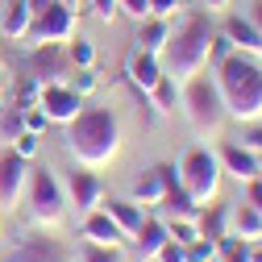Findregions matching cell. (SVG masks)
Segmentation results:
<instances>
[{"instance_id":"obj_1","label":"cell","mask_w":262,"mask_h":262,"mask_svg":"<svg viewBox=\"0 0 262 262\" xmlns=\"http://www.w3.org/2000/svg\"><path fill=\"white\" fill-rule=\"evenodd\" d=\"M67 150L79 158V167L104 171L121 154V121L113 108H79V117L67 125Z\"/></svg>"},{"instance_id":"obj_2","label":"cell","mask_w":262,"mask_h":262,"mask_svg":"<svg viewBox=\"0 0 262 262\" xmlns=\"http://www.w3.org/2000/svg\"><path fill=\"white\" fill-rule=\"evenodd\" d=\"M216 88L225 96V113L233 121H246V125H258L262 121V67L250 58V54H229L216 62Z\"/></svg>"},{"instance_id":"obj_3","label":"cell","mask_w":262,"mask_h":262,"mask_svg":"<svg viewBox=\"0 0 262 262\" xmlns=\"http://www.w3.org/2000/svg\"><path fill=\"white\" fill-rule=\"evenodd\" d=\"M208 46H212V21L208 13H191L171 29V42L162 50V75L187 83L191 75H200L208 67Z\"/></svg>"},{"instance_id":"obj_4","label":"cell","mask_w":262,"mask_h":262,"mask_svg":"<svg viewBox=\"0 0 262 262\" xmlns=\"http://www.w3.org/2000/svg\"><path fill=\"white\" fill-rule=\"evenodd\" d=\"M179 104H183V117L187 125L195 129V134H216V129L229 121L225 113V96L216 88V75L200 71V75H191L187 83H179Z\"/></svg>"},{"instance_id":"obj_5","label":"cell","mask_w":262,"mask_h":262,"mask_svg":"<svg viewBox=\"0 0 262 262\" xmlns=\"http://www.w3.org/2000/svg\"><path fill=\"white\" fill-rule=\"evenodd\" d=\"M25 212H29V221L34 225H58L62 216H67V191H62V183H58V175L50 171V167H29V183H25Z\"/></svg>"},{"instance_id":"obj_6","label":"cell","mask_w":262,"mask_h":262,"mask_svg":"<svg viewBox=\"0 0 262 262\" xmlns=\"http://www.w3.org/2000/svg\"><path fill=\"white\" fill-rule=\"evenodd\" d=\"M179 187L191 195L195 204H212L216 191H221V162L212 150L195 146L179 158Z\"/></svg>"},{"instance_id":"obj_7","label":"cell","mask_w":262,"mask_h":262,"mask_svg":"<svg viewBox=\"0 0 262 262\" xmlns=\"http://www.w3.org/2000/svg\"><path fill=\"white\" fill-rule=\"evenodd\" d=\"M71 38H75V9H67L62 0L46 5L34 21H29V34H25L29 46H62Z\"/></svg>"},{"instance_id":"obj_8","label":"cell","mask_w":262,"mask_h":262,"mask_svg":"<svg viewBox=\"0 0 262 262\" xmlns=\"http://www.w3.org/2000/svg\"><path fill=\"white\" fill-rule=\"evenodd\" d=\"M67 75H71V58L62 46H34V54L25 58V79H34L38 88L67 83Z\"/></svg>"},{"instance_id":"obj_9","label":"cell","mask_w":262,"mask_h":262,"mask_svg":"<svg viewBox=\"0 0 262 262\" xmlns=\"http://www.w3.org/2000/svg\"><path fill=\"white\" fill-rule=\"evenodd\" d=\"M171 187H179V167H167V162H154L150 171H142V179L129 187V200L142 204V208H158L162 195Z\"/></svg>"},{"instance_id":"obj_10","label":"cell","mask_w":262,"mask_h":262,"mask_svg":"<svg viewBox=\"0 0 262 262\" xmlns=\"http://www.w3.org/2000/svg\"><path fill=\"white\" fill-rule=\"evenodd\" d=\"M25 183H29V162L13 146L0 150V208H17L25 200Z\"/></svg>"},{"instance_id":"obj_11","label":"cell","mask_w":262,"mask_h":262,"mask_svg":"<svg viewBox=\"0 0 262 262\" xmlns=\"http://www.w3.org/2000/svg\"><path fill=\"white\" fill-rule=\"evenodd\" d=\"M38 108L50 117V125H71L83 108V96L71 83H46L42 96H38Z\"/></svg>"},{"instance_id":"obj_12","label":"cell","mask_w":262,"mask_h":262,"mask_svg":"<svg viewBox=\"0 0 262 262\" xmlns=\"http://www.w3.org/2000/svg\"><path fill=\"white\" fill-rule=\"evenodd\" d=\"M67 200H71V208H75L79 216H88L92 208H100V204H104V183H100V175L88 171V167H75V171L67 175Z\"/></svg>"},{"instance_id":"obj_13","label":"cell","mask_w":262,"mask_h":262,"mask_svg":"<svg viewBox=\"0 0 262 262\" xmlns=\"http://www.w3.org/2000/svg\"><path fill=\"white\" fill-rule=\"evenodd\" d=\"M5 262H71V254H67L62 242H54V237H46V233H29V237H21V242L9 250Z\"/></svg>"},{"instance_id":"obj_14","label":"cell","mask_w":262,"mask_h":262,"mask_svg":"<svg viewBox=\"0 0 262 262\" xmlns=\"http://www.w3.org/2000/svg\"><path fill=\"white\" fill-rule=\"evenodd\" d=\"M216 162H221V171H225V175H233L237 183H250V179L262 175L258 154H254L250 146H242V142H225V146L216 150Z\"/></svg>"},{"instance_id":"obj_15","label":"cell","mask_w":262,"mask_h":262,"mask_svg":"<svg viewBox=\"0 0 262 262\" xmlns=\"http://www.w3.org/2000/svg\"><path fill=\"white\" fill-rule=\"evenodd\" d=\"M125 79L134 83L142 96H150V92L158 88V79H162V58H158V54H146V50L134 46V54L125 58Z\"/></svg>"},{"instance_id":"obj_16","label":"cell","mask_w":262,"mask_h":262,"mask_svg":"<svg viewBox=\"0 0 262 262\" xmlns=\"http://www.w3.org/2000/svg\"><path fill=\"white\" fill-rule=\"evenodd\" d=\"M83 242H96V246H125L129 237L121 233V225L104 212V208H92L83 216Z\"/></svg>"},{"instance_id":"obj_17","label":"cell","mask_w":262,"mask_h":262,"mask_svg":"<svg viewBox=\"0 0 262 262\" xmlns=\"http://www.w3.org/2000/svg\"><path fill=\"white\" fill-rule=\"evenodd\" d=\"M221 34L233 42L237 54H258V58H262V34L250 25V17H237V13L225 17V29H221Z\"/></svg>"},{"instance_id":"obj_18","label":"cell","mask_w":262,"mask_h":262,"mask_svg":"<svg viewBox=\"0 0 262 262\" xmlns=\"http://www.w3.org/2000/svg\"><path fill=\"white\" fill-rule=\"evenodd\" d=\"M134 42H138V50L162 58V50H167V42H171V17H146V21H138V38Z\"/></svg>"},{"instance_id":"obj_19","label":"cell","mask_w":262,"mask_h":262,"mask_svg":"<svg viewBox=\"0 0 262 262\" xmlns=\"http://www.w3.org/2000/svg\"><path fill=\"white\" fill-rule=\"evenodd\" d=\"M134 242H138V262H150V258H154L162 246L171 242V229H167V221H158V216H146Z\"/></svg>"},{"instance_id":"obj_20","label":"cell","mask_w":262,"mask_h":262,"mask_svg":"<svg viewBox=\"0 0 262 262\" xmlns=\"http://www.w3.org/2000/svg\"><path fill=\"white\" fill-rule=\"evenodd\" d=\"M229 233H237L246 246H254V242H262V212L254 208V204H237L233 212H229Z\"/></svg>"},{"instance_id":"obj_21","label":"cell","mask_w":262,"mask_h":262,"mask_svg":"<svg viewBox=\"0 0 262 262\" xmlns=\"http://www.w3.org/2000/svg\"><path fill=\"white\" fill-rule=\"evenodd\" d=\"M117 225H121V233L134 242L138 237V229H142V221H146V208L142 204H134V200H108V204H100Z\"/></svg>"},{"instance_id":"obj_22","label":"cell","mask_w":262,"mask_h":262,"mask_svg":"<svg viewBox=\"0 0 262 262\" xmlns=\"http://www.w3.org/2000/svg\"><path fill=\"white\" fill-rule=\"evenodd\" d=\"M29 21H34V13H29L25 0H9V13H5V21H0V29H5L9 42H25Z\"/></svg>"},{"instance_id":"obj_23","label":"cell","mask_w":262,"mask_h":262,"mask_svg":"<svg viewBox=\"0 0 262 262\" xmlns=\"http://www.w3.org/2000/svg\"><path fill=\"white\" fill-rule=\"evenodd\" d=\"M229 212L233 208H225V204H208V208H200V216H195V225H200V233L204 237H225L229 233Z\"/></svg>"},{"instance_id":"obj_24","label":"cell","mask_w":262,"mask_h":262,"mask_svg":"<svg viewBox=\"0 0 262 262\" xmlns=\"http://www.w3.org/2000/svg\"><path fill=\"white\" fill-rule=\"evenodd\" d=\"M158 208L167 212V221H171V216H187V221H195V216H200V204H195L183 187H171L167 195H162V204H158Z\"/></svg>"},{"instance_id":"obj_25","label":"cell","mask_w":262,"mask_h":262,"mask_svg":"<svg viewBox=\"0 0 262 262\" xmlns=\"http://www.w3.org/2000/svg\"><path fill=\"white\" fill-rule=\"evenodd\" d=\"M150 100H154V113H158V117H171V113H175V104H179V83L162 75V79H158V88L150 92Z\"/></svg>"},{"instance_id":"obj_26","label":"cell","mask_w":262,"mask_h":262,"mask_svg":"<svg viewBox=\"0 0 262 262\" xmlns=\"http://www.w3.org/2000/svg\"><path fill=\"white\" fill-rule=\"evenodd\" d=\"M62 50H67L71 67H92V62H96V42L92 38H75V42H67Z\"/></svg>"},{"instance_id":"obj_27","label":"cell","mask_w":262,"mask_h":262,"mask_svg":"<svg viewBox=\"0 0 262 262\" xmlns=\"http://www.w3.org/2000/svg\"><path fill=\"white\" fill-rule=\"evenodd\" d=\"M183 258H187V262H212V258H216V242L200 233L195 242H187V246H183Z\"/></svg>"},{"instance_id":"obj_28","label":"cell","mask_w":262,"mask_h":262,"mask_svg":"<svg viewBox=\"0 0 262 262\" xmlns=\"http://www.w3.org/2000/svg\"><path fill=\"white\" fill-rule=\"evenodd\" d=\"M79 258L83 262H125L121 258V246H96V242H83Z\"/></svg>"},{"instance_id":"obj_29","label":"cell","mask_w":262,"mask_h":262,"mask_svg":"<svg viewBox=\"0 0 262 262\" xmlns=\"http://www.w3.org/2000/svg\"><path fill=\"white\" fill-rule=\"evenodd\" d=\"M167 229H171V242H179V246H187V242L200 237V225L187 221V216H171V221H167Z\"/></svg>"},{"instance_id":"obj_30","label":"cell","mask_w":262,"mask_h":262,"mask_svg":"<svg viewBox=\"0 0 262 262\" xmlns=\"http://www.w3.org/2000/svg\"><path fill=\"white\" fill-rule=\"evenodd\" d=\"M9 146H13L25 162H34V158H38V150H42V138H38V134H29V129H21V134H17Z\"/></svg>"},{"instance_id":"obj_31","label":"cell","mask_w":262,"mask_h":262,"mask_svg":"<svg viewBox=\"0 0 262 262\" xmlns=\"http://www.w3.org/2000/svg\"><path fill=\"white\" fill-rule=\"evenodd\" d=\"M21 125L29 129V134H38V138H42L46 129H50V117H46L38 104H29V108H21Z\"/></svg>"},{"instance_id":"obj_32","label":"cell","mask_w":262,"mask_h":262,"mask_svg":"<svg viewBox=\"0 0 262 262\" xmlns=\"http://www.w3.org/2000/svg\"><path fill=\"white\" fill-rule=\"evenodd\" d=\"M79 96H88V92H96V75H92V67H71V79H67Z\"/></svg>"},{"instance_id":"obj_33","label":"cell","mask_w":262,"mask_h":262,"mask_svg":"<svg viewBox=\"0 0 262 262\" xmlns=\"http://www.w3.org/2000/svg\"><path fill=\"white\" fill-rule=\"evenodd\" d=\"M117 13L134 17V21H146L150 17V0H117Z\"/></svg>"},{"instance_id":"obj_34","label":"cell","mask_w":262,"mask_h":262,"mask_svg":"<svg viewBox=\"0 0 262 262\" xmlns=\"http://www.w3.org/2000/svg\"><path fill=\"white\" fill-rule=\"evenodd\" d=\"M229 54H233V42H229L225 34H212V46H208V62L216 67V62H221V58H229Z\"/></svg>"},{"instance_id":"obj_35","label":"cell","mask_w":262,"mask_h":262,"mask_svg":"<svg viewBox=\"0 0 262 262\" xmlns=\"http://www.w3.org/2000/svg\"><path fill=\"white\" fill-rule=\"evenodd\" d=\"M21 129H25V125H21V108H13V113H5V117H0V134H5L9 142L21 134Z\"/></svg>"},{"instance_id":"obj_36","label":"cell","mask_w":262,"mask_h":262,"mask_svg":"<svg viewBox=\"0 0 262 262\" xmlns=\"http://www.w3.org/2000/svg\"><path fill=\"white\" fill-rule=\"evenodd\" d=\"M154 258H158V262H187V258H183V246H179V242H167V246H162V250H158Z\"/></svg>"},{"instance_id":"obj_37","label":"cell","mask_w":262,"mask_h":262,"mask_svg":"<svg viewBox=\"0 0 262 262\" xmlns=\"http://www.w3.org/2000/svg\"><path fill=\"white\" fill-rule=\"evenodd\" d=\"M92 13H96V17H100L104 25H108V21L117 17V0H92Z\"/></svg>"},{"instance_id":"obj_38","label":"cell","mask_w":262,"mask_h":262,"mask_svg":"<svg viewBox=\"0 0 262 262\" xmlns=\"http://www.w3.org/2000/svg\"><path fill=\"white\" fill-rule=\"evenodd\" d=\"M242 146H250L254 154H262V125H250L246 134H242Z\"/></svg>"},{"instance_id":"obj_39","label":"cell","mask_w":262,"mask_h":262,"mask_svg":"<svg viewBox=\"0 0 262 262\" xmlns=\"http://www.w3.org/2000/svg\"><path fill=\"white\" fill-rule=\"evenodd\" d=\"M179 9V0H150V17H171Z\"/></svg>"},{"instance_id":"obj_40","label":"cell","mask_w":262,"mask_h":262,"mask_svg":"<svg viewBox=\"0 0 262 262\" xmlns=\"http://www.w3.org/2000/svg\"><path fill=\"white\" fill-rule=\"evenodd\" d=\"M200 5H204L208 17H221V13H229V5H233V0H200Z\"/></svg>"},{"instance_id":"obj_41","label":"cell","mask_w":262,"mask_h":262,"mask_svg":"<svg viewBox=\"0 0 262 262\" xmlns=\"http://www.w3.org/2000/svg\"><path fill=\"white\" fill-rule=\"evenodd\" d=\"M246 17H250V25L262 34V0H250V13H246Z\"/></svg>"},{"instance_id":"obj_42","label":"cell","mask_w":262,"mask_h":262,"mask_svg":"<svg viewBox=\"0 0 262 262\" xmlns=\"http://www.w3.org/2000/svg\"><path fill=\"white\" fill-rule=\"evenodd\" d=\"M25 5H29V13H34V17H38V13L46 9V5H54V0H25Z\"/></svg>"},{"instance_id":"obj_43","label":"cell","mask_w":262,"mask_h":262,"mask_svg":"<svg viewBox=\"0 0 262 262\" xmlns=\"http://www.w3.org/2000/svg\"><path fill=\"white\" fill-rule=\"evenodd\" d=\"M250 262H262V242H254V246H250Z\"/></svg>"},{"instance_id":"obj_44","label":"cell","mask_w":262,"mask_h":262,"mask_svg":"<svg viewBox=\"0 0 262 262\" xmlns=\"http://www.w3.org/2000/svg\"><path fill=\"white\" fill-rule=\"evenodd\" d=\"M9 88V71H5V62H0V92Z\"/></svg>"},{"instance_id":"obj_45","label":"cell","mask_w":262,"mask_h":262,"mask_svg":"<svg viewBox=\"0 0 262 262\" xmlns=\"http://www.w3.org/2000/svg\"><path fill=\"white\" fill-rule=\"evenodd\" d=\"M62 5H67V9H79V0H62Z\"/></svg>"},{"instance_id":"obj_46","label":"cell","mask_w":262,"mask_h":262,"mask_svg":"<svg viewBox=\"0 0 262 262\" xmlns=\"http://www.w3.org/2000/svg\"><path fill=\"white\" fill-rule=\"evenodd\" d=\"M258 162H262V154H258Z\"/></svg>"},{"instance_id":"obj_47","label":"cell","mask_w":262,"mask_h":262,"mask_svg":"<svg viewBox=\"0 0 262 262\" xmlns=\"http://www.w3.org/2000/svg\"><path fill=\"white\" fill-rule=\"evenodd\" d=\"M212 262H216V258H212Z\"/></svg>"}]
</instances>
